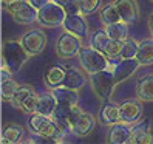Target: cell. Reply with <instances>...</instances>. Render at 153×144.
<instances>
[{
	"mask_svg": "<svg viewBox=\"0 0 153 144\" xmlns=\"http://www.w3.org/2000/svg\"><path fill=\"white\" fill-rule=\"evenodd\" d=\"M30 54L25 50L22 40H6L2 47V67L8 68L11 73H17L22 65L28 60Z\"/></svg>",
	"mask_w": 153,
	"mask_h": 144,
	"instance_id": "1",
	"label": "cell"
},
{
	"mask_svg": "<svg viewBox=\"0 0 153 144\" xmlns=\"http://www.w3.org/2000/svg\"><path fill=\"white\" fill-rule=\"evenodd\" d=\"M28 124H30V129H31L33 133H37L39 137H43V138H54L59 143L62 141L64 135L67 133L59 127L51 116L42 115V113H37V112L31 113Z\"/></svg>",
	"mask_w": 153,
	"mask_h": 144,
	"instance_id": "2",
	"label": "cell"
},
{
	"mask_svg": "<svg viewBox=\"0 0 153 144\" xmlns=\"http://www.w3.org/2000/svg\"><path fill=\"white\" fill-rule=\"evenodd\" d=\"M79 60L82 68L87 71L88 75L97 73L101 70H105L110 67V60L105 56V53L96 50L94 47H87L80 48L79 51Z\"/></svg>",
	"mask_w": 153,
	"mask_h": 144,
	"instance_id": "3",
	"label": "cell"
},
{
	"mask_svg": "<svg viewBox=\"0 0 153 144\" xmlns=\"http://www.w3.org/2000/svg\"><path fill=\"white\" fill-rule=\"evenodd\" d=\"M90 81H91L93 92L101 98V99H105V101L111 98L114 85L118 84V82H116L113 70H108V68L90 75Z\"/></svg>",
	"mask_w": 153,
	"mask_h": 144,
	"instance_id": "4",
	"label": "cell"
},
{
	"mask_svg": "<svg viewBox=\"0 0 153 144\" xmlns=\"http://www.w3.org/2000/svg\"><path fill=\"white\" fill-rule=\"evenodd\" d=\"M5 10L14 17L17 23L22 25H30L39 17V10L31 5L30 0H14V2L5 5Z\"/></svg>",
	"mask_w": 153,
	"mask_h": 144,
	"instance_id": "5",
	"label": "cell"
},
{
	"mask_svg": "<svg viewBox=\"0 0 153 144\" xmlns=\"http://www.w3.org/2000/svg\"><path fill=\"white\" fill-rule=\"evenodd\" d=\"M67 10L62 5L56 3V2H48L43 8L39 10V17L37 22L42 26H47V28H56V26L64 25L65 19H67Z\"/></svg>",
	"mask_w": 153,
	"mask_h": 144,
	"instance_id": "6",
	"label": "cell"
},
{
	"mask_svg": "<svg viewBox=\"0 0 153 144\" xmlns=\"http://www.w3.org/2000/svg\"><path fill=\"white\" fill-rule=\"evenodd\" d=\"M96 125V119L93 115H90L87 112H84L80 107L76 104L73 107V112L70 116V127L71 132L77 137H87L88 133H91Z\"/></svg>",
	"mask_w": 153,
	"mask_h": 144,
	"instance_id": "7",
	"label": "cell"
},
{
	"mask_svg": "<svg viewBox=\"0 0 153 144\" xmlns=\"http://www.w3.org/2000/svg\"><path fill=\"white\" fill-rule=\"evenodd\" d=\"M56 51L60 57L70 59L80 51V37L70 31H65L64 34L59 36L57 43H56Z\"/></svg>",
	"mask_w": 153,
	"mask_h": 144,
	"instance_id": "8",
	"label": "cell"
},
{
	"mask_svg": "<svg viewBox=\"0 0 153 144\" xmlns=\"http://www.w3.org/2000/svg\"><path fill=\"white\" fill-rule=\"evenodd\" d=\"M22 43H23V47L28 51L30 56H37L45 50L47 36H45V33L40 31V30H34V31H30L23 36Z\"/></svg>",
	"mask_w": 153,
	"mask_h": 144,
	"instance_id": "9",
	"label": "cell"
},
{
	"mask_svg": "<svg viewBox=\"0 0 153 144\" xmlns=\"http://www.w3.org/2000/svg\"><path fill=\"white\" fill-rule=\"evenodd\" d=\"M141 62L136 57H130V59H121L113 65V73L116 78V82H124L127 81L130 76H133V73L139 68Z\"/></svg>",
	"mask_w": 153,
	"mask_h": 144,
	"instance_id": "10",
	"label": "cell"
},
{
	"mask_svg": "<svg viewBox=\"0 0 153 144\" xmlns=\"http://www.w3.org/2000/svg\"><path fill=\"white\" fill-rule=\"evenodd\" d=\"M121 121L127 124H136L142 116V105L136 99H127L119 105Z\"/></svg>",
	"mask_w": 153,
	"mask_h": 144,
	"instance_id": "11",
	"label": "cell"
},
{
	"mask_svg": "<svg viewBox=\"0 0 153 144\" xmlns=\"http://www.w3.org/2000/svg\"><path fill=\"white\" fill-rule=\"evenodd\" d=\"M85 14L82 13H71V14H67V19L64 22V28L70 33H73L76 36H79L80 39H84L87 33H88V23L85 20Z\"/></svg>",
	"mask_w": 153,
	"mask_h": 144,
	"instance_id": "12",
	"label": "cell"
},
{
	"mask_svg": "<svg viewBox=\"0 0 153 144\" xmlns=\"http://www.w3.org/2000/svg\"><path fill=\"white\" fill-rule=\"evenodd\" d=\"M114 5L121 14V19L125 23H133L138 20L139 8L136 0H114Z\"/></svg>",
	"mask_w": 153,
	"mask_h": 144,
	"instance_id": "13",
	"label": "cell"
},
{
	"mask_svg": "<svg viewBox=\"0 0 153 144\" xmlns=\"http://www.w3.org/2000/svg\"><path fill=\"white\" fill-rule=\"evenodd\" d=\"M131 132H133V127L130 124L124 122V121L116 122V124L111 125V129H110L108 143H111V144H124V143H127Z\"/></svg>",
	"mask_w": 153,
	"mask_h": 144,
	"instance_id": "14",
	"label": "cell"
},
{
	"mask_svg": "<svg viewBox=\"0 0 153 144\" xmlns=\"http://www.w3.org/2000/svg\"><path fill=\"white\" fill-rule=\"evenodd\" d=\"M53 95H54L57 104H67V105H76L79 102V93L77 90L70 88L65 85H59L56 88H53Z\"/></svg>",
	"mask_w": 153,
	"mask_h": 144,
	"instance_id": "15",
	"label": "cell"
},
{
	"mask_svg": "<svg viewBox=\"0 0 153 144\" xmlns=\"http://www.w3.org/2000/svg\"><path fill=\"white\" fill-rule=\"evenodd\" d=\"M150 121H144L141 124H138L136 127H133V132L130 135V138L127 143H142V144H150L153 143V132L149 129Z\"/></svg>",
	"mask_w": 153,
	"mask_h": 144,
	"instance_id": "16",
	"label": "cell"
},
{
	"mask_svg": "<svg viewBox=\"0 0 153 144\" xmlns=\"http://www.w3.org/2000/svg\"><path fill=\"white\" fill-rule=\"evenodd\" d=\"M99 121L104 125H113L121 121L119 105H114L113 102H105L99 112Z\"/></svg>",
	"mask_w": 153,
	"mask_h": 144,
	"instance_id": "17",
	"label": "cell"
},
{
	"mask_svg": "<svg viewBox=\"0 0 153 144\" xmlns=\"http://www.w3.org/2000/svg\"><path fill=\"white\" fill-rule=\"evenodd\" d=\"M136 93L141 101H153V75H146L138 81Z\"/></svg>",
	"mask_w": 153,
	"mask_h": 144,
	"instance_id": "18",
	"label": "cell"
},
{
	"mask_svg": "<svg viewBox=\"0 0 153 144\" xmlns=\"http://www.w3.org/2000/svg\"><path fill=\"white\" fill-rule=\"evenodd\" d=\"M65 67V81H64V85L70 87V88H74V90H80L85 85V78L84 75L80 73L79 70L73 68V67Z\"/></svg>",
	"mask_w": 153,
	"mask_h": 144,
	"instance_id": "19",
	"label": "cell"
},
{
	"mask_svg": "<svg viewBox=\"0 0 153 144\" xmlns=\"http://www.w3.org/2000/svg\"><path fill=\"white\" fill-rule=\"evenodd\" d=\"M65 81V67L62 65H54L48 68V71L45 73V82H47L48 87L56 88L59 85H64Z\"/></svg>",
	"mask_w": 153,
	"mask_h": 144,
	"instance_id": "20",
	"label": "cell"
},
{
	"mask_svg": "<svg viewBox=\"0 0 153 144\" xmlns=\"http://www.w3.org/2000/svg\"><path fill=\"white\" fill-rule=\"evenodd\" d=\"M136 59L141 62V65L153 64V39H144L139 42Z\"/></svg>",
	"mask_w": 153,
	"mask_h": 144,
	"instance_id": "21",
	"label": "cell"
},
{
	"mask_svg": "<svg viewBox=\"0 0 153 144\" xmlns=\"http://www.w3.org/2000/svg\"><path fill=\"white\" fill-rule=\"evenodd\" d=\"M57 105V101L53 93L50 95H42L39 96L37 99V107H36V112L37 113H42V115H47V116H51L53 112H54Z\"/></svg>",
	"mask_w": 153,
	"mask_h": 144,
	"instance_id": "22",
	"label": "cell"
},
{
	"mask_svg": "<svg viewBox=\"0 0 153 144\" xmlns=\"http://www.w3.org/2000/svg\"><path fill=\"white\" fill-rule=\"evenodd\" d=\"M23 137V127L19 124H10L6 125L2 132V143L6 144H14V143H19L20 138Z\"/></svg>",
	"mask_w": 153,
	"mask_h": 144,
	"instance_id": "23",
	"label": "cell"
},
{
	"mask_svg": "<svg viewBox=\"0 0 153 144\" xmlns=\"http://www.w3.org/2000/svg\"><path fill=\"white\" fill-rule=\"evenodd\" d=\"M128 23L125 22H116V23H111V25H105V30L108 33L110 39H114V40H125L127 39V34H128Z\"/></svg>",
	"mask_w": 153,
	"mask_h": 144,
	"instance_id": "24",
	"label": "cell"
},
{
	"mask_svg": "<svg viewBox=\"0 0 153 144\" xmlns=\"http://www.w3.org/2000/svg\"><path fill=\"white\" fill-rule=\"evenodd\" d=\"M101 20L105 23V25H111V23H116V22H121V14L116 8L114 2L113 3H108L102 8L101 11Z\"/></svg>",
	"mask_w": 153,
	"mask_h": 144,
	"instance_id": "25",
	"label": "cell"
},
{
	"mask_svg": "<svg viewBox=\"0 0 153 144\" xmlns=\"http://www.w3.org/2000/svg\"><path fill=\"white\" fill-rule=\"evenodd\" d=\"M122 42L124 40H114V39H110L108 45H107V48H105V56L108 57L110 60V64H116L118 60H121V50H122Z\"/></svg>",
	"mask_w": 153,
	"mask_h": 144,
	"instance_id": "26",
	"label": "cell"
},
{
	"mask_svg": "<svg viewBox=\"0 0 153 144\" xmlns=\"http://www.w3.org/2000/svg\"><path fill=\"white\" fill-rule=\"evenodd\" d=\"M31 93H34L33 87H30V85H19V88L16 90V93H14V96H13V99L10 101V104H13V107H16V109H22L23 101H25Z\"/></svg>",
	"mask_w": 153,
	"mask_h": 144,
	"instance_id": "27",
	"label": "cell"
},
{
	"mask_svg": "<svg viewBox=\"0 0 153 144\" xmlns=\"http://www.w3.org/2000/svg\"><path fill=\"white\" fill-rule=\"evenodd\" d=\"M110 42V36L108 33H107V30H101V31H97L93 34V37H91V47H94L96 50L99 51H105L107 48V45H108Z\"/></svg>",
	"mask_w": 153,
	"mask_h": 144,
	"instance_id": "28",
	"label": "cell"
},
{
	"mask_svg": "<svg viewBox=\"0 0 153 144\" xmlns=\"http://www.w3.org/2000/svg\"><path fill=\"white\" fill-rule=\"evenodd\" d=\"M138 48L139 43L134 39H125L122 42V50H121V57L122 59H130V57H136L138 54Z\"/></svg>",
	"mask_w": 153,
	"mask_h": 144,
	"instance_id": "29",
	"label": "cell"
},
{
	"mask_svg": "<svg viewBox=\"0 0 153 144\" xmlns=\"http://www.w3.org/2000/svg\"><path fill=\"white\" fill-rule=\"evenodd\" d=\"M79 3V11L88 16V14H93L96 13L102 5V0H77Z\"/></svg>",
	"mask_w": 153,
	"mask_h": 144,
	"instance_id": "30",
	"label": "cell"
},
{
	"mask_svg": "<svg viewBox=\"0 0 153 144\" xmlns=\"http://www.w3.org/2000/svg\"><path fill=\"white\" fill-rule=\"evenodd\" d=\"M19 88V84L16 81H6V82H2V99L10 102L13 99V96L16 93V90Z\"/></svg>",
	"mask_w": 153,
	"mask_h": 144,
	"instance_id": "31",
	"label": "cell"
},
{
	"mask_svg": "<svg viewBox=\"0 0 153 144\" xmlns=\"http://www.w3.org/2000/svg\"><path fill=\"white\" fill-rule=\"evenodd\" d=\"M37 99H39V96L36 95V93H31V95L23 101L20 110H23L25 113H34V112H36V107H37Z\"/></svg>",
	"mask_w": 153,
	"mask_h": 144,
	"instance_id": "32",
	"label": "cell"
},
{
	"mask_svg": "<svg viewBox=\"0 0 153 144\" xmlns=\"http://www.w3.org/2000/svg\"><path fill=\"white\" fill-rule=\"evenodd\" d=\"M53 2L62 5V6L67 10L68 14H71V13H79V3H77V0H53Z\"/></svg>",
	"mask_w": 153,
	"mask_h": 144,
	"instance_id": "33",
	"label": "cell"
},
{
	"mask_svg": "<svg viewBox=\"0 0 153 144\" xmlns=\"http://www.w3.org/2000/svg\"><path fill=\"white\" fill-rule=\"evenodd\" d=\"M14 73H11L8 68H5V67H2V71H0V82H6V81H11Z\"/></svg>",
	"mask_w": 153,
	"mask_h": 144,
	"instance_id": "34",
	"label": "cell"
},
{
	"mask_svg": "<svg viewBox=\"0 0 153 144\" xmlns=\"http://www.w3.org/2000/svg\"><path fill=\"white\" fill-rule=\"evenodd\" d=\"M30 2H31L33 6H36L37 10H40V8H43L48 2H51V0H30Z\"/></svg>",
	"mask_w": 153,
	"mask_h": 144,
	"instance_id": "35",
	"label": "cell"
},
{
	"mask_svg": "<svg viewBox=\"0 0 153 144\" xmlns=\"http://www.w3.org/2000/svg\"><path fill=\"white\" fill-rule=\"evenodd\" d=\"M149 30H150V33L153 36V14L150 16V19H149Z\"/></svg>",
	"mask_w": 153,
	"mask_h": 144,
	"instance_id": "36",
	"label": "cell"
},
{
	"mask_svg": "<svg viewBox=\"0 0 153 144\" xmlns=\"http://www.w3.org/2000/svg\"><path fill=\"white\" fill-rule=\"evenodd\" d=\"M11 2H14V0H2V3H3V6H5V5H8V3H11Z\"/></svg>",
	"mask_w": 153,
	"mask_h": 144,
	"instance_id": "37",
	"label": "cell"
}]
</instances>
